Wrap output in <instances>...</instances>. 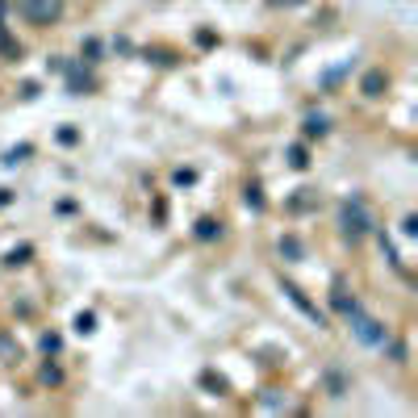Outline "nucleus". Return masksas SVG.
Listing matches in <instances>:
<instances>
[{
	"label": "nucleus",
	"mask_w": 418,
	"mask_h": 418,
	"mask_svg": "<svg viewBox=\"0 0 418 418\" xmlns=\"http://www.w3.org/2000/svg\"><path fill=\"white\" fill-rule=\"evenodd\" d=\"M305 130H309V134H326V121H322V117H309Z\"/></svg>",
	"instance_id": "obj_4"
},
{
	"label": "nucleus",
	"mask_w": 418,
	"mask_h": 418,
	"mask_svg": "<svg viewBox=\"0 0 418 418\" xmlns=\"http://www.w3.org/2000/svg\"><path fill=\"white\" fill-rule=\"evenodd\" d=\"M76 331H92V314H79L76 318Z\"/></svg>",
	"instance_id": "obj_5"
},
{
	"label": "nucleus",
	"mask_w": 418,
	"mask_h": 418,
	"mask_svg": "<svg viewBox=\"0 0 418 418\" xmlns=\"http://www.w3.org/2000/svg\"><path fill=\"white\" fill-rule=\"evenodd\" d=\"M380 88H385V76H380V71H372V76L364 79V96H380Z\"/></svg>",
	"instance_id": "obj_3"
},
{
	"label": "nucleus",
	"mask_w": 418,
	"mask_h": 418,
	"mask_svg": "<svg viewBox=\"0 0 418 418\" xmlns=\"http://www.w3.org/2000/svg\"><path fill=\"white\" fill-rule=\"evenodd\" d=\"M343 222H347V234H364V213L360 209H343Z\"/></svg>",
	"instance_id": "obj_2"
},
{
	"label": "nucleus",
	"mask_w": 418,
	"mask_h": 418,
	"mask_svg": "<svg viewBox=\"0 0 418 418\" xmlns=\"http://www.w3.org/2000/svg\"><path fill=\"white\" fill-rule=\"evenodd\" d=\"M25 8H30V17L34 21H50V17H59V0H25Z\"/></svg>",
	"instance_id": "obj_1"
}]
</instances>
